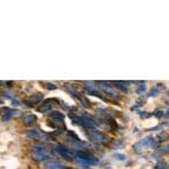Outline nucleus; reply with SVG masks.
<instances>
[{
  "instance_id": "obj_1",
  "label": "nucleus",
  "mask_w": 169,
  "mask_h": 169,
  "mask_svg": "<svg viewBox=\"0 0 169 169\" xmlns=\"http://www.w3.org/2000/svg\"><path fill=\"white\" fill-rule=\"evenodd\" d=\"M69 117L71 118L75 123L79 124L80 126L87 129V130H90V129H94L95 127V122L91 117L87 116V115H82V116H77L73 113H69Z\"/></svg>"
},
{
  "instance_id": "obj_2",
  "label": "nucleus",
  "mask_w": 169,
  "mask_h": 169,
  "mask_svg": "<svg viewBox=\"0 0 169 169\" xmlns=\"http://www.w3.org/2000/svg\"><path fill=\"white\" fill-rule=\"evenodd\" d=\"M88 139L95 143H99V144H105L109 141V138L106 135V134L101 133V131L96 130V129H90V130H87L86 132Z\"/></svg>"
},
{
  "instance_id": "obj_3",
  "label": "nucleus",
  "mask_w": 169,
  "mask_h": 169,
  "mask_svg": "<svg viewBox=\"0 0 169 169\" xmlns=\"http://www.w3.org/2000/svg\"><path fill=\"white\" fill-rule=\"evenodd\" d=\"M75 155H76V158L81 159L84 163H86L87 165H89V166H95V165H98V163H99L98 158L91 156L90 153L86 152V151H84V150L77 151V152H75Z\"/></svg>"
},
{
  "instance_id": "obj_4",
  "label": "nucleus",
  "mask_w": 169,
  "mask_h": 169,
  "mask_svg": "<svg viewBox=\"0 0 169 169\" xmlns=\"http://www.w3.org/2000/svg\"><path fill=\"white\" fill-rule=\"evenodd\" d=\"M54 150H56L62 158H64V159L68 160V161L73 160V158H75V155H73L67 146H63V144H60V143L56 144V146H54Z\"/></svg>"
},
{
  "instance_id": "obj_5",
  "label": "nucleus",
  "mask_w": 169,
  "mask_h": 169,
  "mask_svg": "<svg viewBox=\"0 0 169 169\" xmlns=\"http://www.w3.org/2000/svg\"><path fill=\"white\" fill-rule=\"evenodd\" d=\"M51 156V153L47 149H42V150H35L31 153V158H32L34 161H45L46 158H49Z\"/></svg>"
},
{
  "instance_id": "obj_6",
  "label": "nucleus",
  "mask_w": 169,
  "mask_h": 169,
  "mask_svg": "<svg viewBox=\"0 0 169 169\" xmlns=\"http://www.w3.org/2000/svg\"><path fill=\"white\" fill-rule=\"evenodd\" d=\"M27 137L33 139V140H39V141H46L49 139V135L46 133H44L43 131L39 130V129L27 131Z\"/></svg>"
},
{
  "instance_id": "obj_7",
  "label": "nucleus",
  "mask_w": 169,
  "mask_h": 169,
  "mask_svg": "<svg viewBox=\"0 0 169 169\" xmlns=\"http://www.w3.org/2000/svg\"><path fill=\"white\" fill-rule=\"evenodd\" d=\"M97 87L99 88L101 91L106 93L107 95H111V96H117V91L115 90V88H114L113 86H109L108 82L97 81Z\"/></svg>"
},
{
  "instance_id": "obj_8",
  "label": "nucleus",
  "mask_w": 169,
  "mask_h": 169,
  "mask_svg": "<svg viewBox=\"0 0 169 169\" xmlns=\"http://www.w3.org/2000/svg\"><path fill=\"white\" fill-rule=\"evenodd\" d=\"M63 163L56 160H45L42 163V168L44 169H63Z\"/></svg>"
},
{
  "instance_id": "obj_9",
  "label": "nucleus",
  "mask_w": 169,
  "mask_h": 169,
  "mask_svg": "<svg viewBox=\"0 0 169 169\" xmlns=\"http://www.w3.org/2000/svg\"><path fill=\"white\" fill-rule=\"evenodd\" d=\"M36 122V116L33 114H27L23 117V123L25 126H32Z\"/></svg>"
},
{
  "instance_id": "obj_10",
  "label": "nucleus",
  "mask_w": 169,
  "mask_h": 169,
  "mask_svg": "<svg viewBox=\"0 0 169 169\" xmlns=\"http://www.w3.org/2000/svg\"><path fill=\"white\" fill-rule=\"evenodd\" d=\"M163 89H165V84H156V86L149 91V95H148V96H149V97H156V96H158V95L160 94V91L163 90Z\"/></svg>"
},
{
  "instance_id": "obj_11",
  "label": "nucleus",
  "mask_w": 169,
  "mask_h": 169,
  "mask_svg": "<svg viewBox=\"0 0 169 169\" xmlns=\"http://www.w3.org/2000/svg\"><path fill=\"white\" fill-rule=\"evenodd\" d=\"M84 84L86 90L88 91V94H90V95L94 96L95 93H97V91H96V86H95V82H93V81H84Z\"/></svg>"
},
{
  "instance_id": "obj_12",
  "label": "nucleus",
  "mask_w": 169,
  "mask_h": 169,
  "mask_svg": "<svg viewBox=\"0 0 169 169\" xmlns=\"http://www.w3.org/2000/svg\"><path fill=\"white\" fill-rule=\"evenodd\" d=\"M63 117H64V115L61 113V112H52V113L50 114V118H52L54 122H62L63 121Z\"/></svg>"
},
{
  "instance_id": "obj_13",
  "label": "nucleus",
  "mask_w": 169,
  "mask_h": 169,
  "mask_svg": "<svg viewBox=\"0 0 169 169\" xmlns=\"http://www.w3.org/2000/svg\"><path fill=\"white\" fill-rule=\"evenodd\" d=\"M43 99V95L42 94H35L32 95L29 99L27 101V103H31V104H39V101Z\"/></svg>"
},
{
  "instance_id": "obj_14",
  "label": "nucleus",
  "mask_w": 169,
  "mask_h": 169,
  "mask_svg": "<svg viewBox=\"0 0 169 169\" xmlns=\"http://www.w3.org/2000/svg\"><path fill=\"white\" fill-rule=\"evenodd\" d=\"M14 113H15V112L11 111V109H6L5 113L2 114V116H1V121H2V122H8V121L14 116Z\"/></svg>"
},
{
  "instance_id": "obj_15",
  "label": "nucleus",
  "mask_w": 169,
  "mask_h": 169,
  "mask_svg": "<svg viewBox=\"0 0 169 169\" xmlns=\"http://www.w3.org/2000/svg\"><path fill=\"white\" fill-rule=\"evenodd\" d=\"M113 84H116V88L121 89V90L123 91V93H127V87L125 86V84H126V82H124V81H115V82H113Z\"/></svg>"
},
{
  "instance_id": "obj_16",
  "label": "nucleus",
  "mask_w": 169,
  "mask_h": 169,
  "mask_svg": "<svg viewBox=\"0 0 169 169\" xmlns=\"http://www.w3.org/2000/svg\"><path fill=\"white\" fill-rule=\"evenodd\" d=\"M51 111H52V106H47V105H42V106L39 108V113H49V112Z\"/></svg>"
},
{
  "instance_id": "obj_17",
  "label": "nucleus",
  "mask_w": 169,
  "mask_h": 169,
  "mask_svg": "<svg viewBox=\"0 0 169 169\" xmlns=\"http://www.w3.org/2000/svg\"><path fill=\"white\" fill-rule=\"evenodd\" d=\"M79 98V101H81V104L84 105V107H88L89 105H90V101H89V99L88 98H86L84 96H78Z\"/></svg>"
},
{
  "instance_id": "obj_18",
  "label": "nucleus",
  "mask_w": 169,
  "mask_h": 169,
  "mask_svg": "<svg viewBox=\"0 0 169 169\" xmlns=\"http://www.w3.org/2000/svg\"><path fill=\"white\" fill-rule=\"evenodd\" d=\"M113 158L115 160H118V161H124L126 159V156L125 155H122V153H114Z\"/></svg>"
},
{
  "instance_id": "obj_19",
  "label": "nucleus",
  "mask_w": 169,
  "mask_h": 169,
  "mask_svg": "<svg viewBox=\"0 0 169 169\" xmlns=\"http://www.w3.org/2000/svg\"><path fill=\"white\" fill-rule=\"evenodd\" d=\"M146 84H141L139 87H138V89H137V94L138 95H141V94H143L144 91H146Z\"/></svg>"
},
{
  "instance_id": "obj_20",
  "label": "nucleus",
  "mask_w": 169,
  "mask_h": 169,
  "mask_svg": "<svg viewBox=\"0 0 169 169\" xmlns=\"http://www.w3.org/2000/svg\"><path fill=\"white\" fill-rule=\"evenodd\" d=\"M124 146V141L123 140H118L115 144H114V149H120L121 146Z\"/></svg>"
},
{
  "instance_id": "obj_21",
  "label": "nucleus",
  "mask_w": 169,
  "mask_h": 169,
  "mask_svg": "<svg viewBox=\"0 0 169 169\" xmlns=\"http://www.w3.org/2000/svg\"><path fill=\"white\" fill-rule=\"evenodd\" d=\"M46 88H47L49 90H51V89H52V90H54V89H56V88H58V86H56V84H50V82H47V84H46Z\"/></svg>"
},
{
  "instance_id": "obj_22",
  "label": "nucleus",
  "mask_w": 169,
  "mask_h": 169,
  "mask_svg": "<svg viewBox=\"0 0 169 169\" xmlns=\"http://www.w3.org/2000/svg\"><path fill=\"white\" fill-rule=\"evenodd\" d=\"M146 112H142V114L141 113H139V116L140 117H142V118H146V117H148V116H150V114H146Z\"/></svg>"
},
{
  "instance_id": "obj_23",
  "label": "nucleus",
  "mask_w": 169,
  "mask_h": 169,
  "mask_svg": "<svg viewBox=\"0 0 169 169\" xmlns=\"http://www.w3.org/2000/svg\"><path fill=\"white\" fill-rule=\"evenodd\" d=\"M5 96H7V97H9V98H14V94L13 93H10V91H6V93H5Z\"/></svg>"
},
{
  "instance_id": "obj_24",
  "label": "nucleus",
  "mask_w": 169,
  "mask_h": 169,
  "mask_svg": "<svg viewBox=\"0 0 169 169\" xmlns=\"http://www.w3.org/2000/svg\"><path fill=\"white\" fill-rule=\"evenodd\" d=\"M163 152H166V153H169V144H167V146H163Z\"/></svg>"
},
{
  "instance_id": "obj_25",
  "label": "nucleus",
  "mask_w": 169,
  "mask_h": 169,
  "mask_svg": "<svg viewBox=\"0 0 169 169\" xmlns=\"http://www.w3.org/2000/svg\"><path fill=\"white\" fill-rule=\"evenodd\" d=\"M168 94H169V93H168Z\"/></svg>"
}]
</instances>
